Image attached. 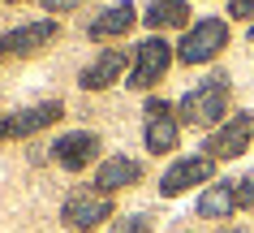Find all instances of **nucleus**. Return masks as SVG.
Wrapping results in <instances>:
<instances>
[{
	"instance_id": "f257e3e1",
	"label": "nucleus",
	"mask_w": 254,
	"mask_h": 233,
	"mask_svg": "<svg viewBox=\"0 0 254 233\" xmlns=\"http://www.w3.org/2000/svg\"><path fill=\"white\" fill-rule=\"evenodd\" d=\"M228 112V74H211V78H202L194 91L181 95L177 104V117L186 125H215V117H224Z\"/></svg>"
},
{
	"instance_id": "f03ea898",
	"label": "nucleus",
	"mask_w": 254,
	"mask_h": 233,
	"mask_svg": "<svg viewBox=\"0 0 254 233\" xmlns=\"http://www.w3.org/2000/svg\"><path fill=\"white\" fill-rule=\"evenodd\" d=\"M224 48H228V22L202 17V22H194V26L181 35L177 56H181V65H207V61H215Z\"/></svg>"
},
{
	"instance_id": "7ed1b4c3",
	"label": "nucleus",
	"mask_w": 254,
	"mask_h": 233,
	"mask_svg": "<svg viewBox=\"0 0 254 233\" xmlns=\"http://www.w3.org/2000/svg\"><path fill=\"white\" fill-rule=\"evenodd\" d=\"M112 216V194L95 190V186H78V190L65 194V203H61V220H65V229H78V233H91L95 225H104Z\"/></svg>"
},
{
	"instance_id": "20e7f679",
	"label": "nucleus",
	"mask_w": 254,
	"mask_h": 233,
	"mask_svg": "<svg viewBox=\"0 0 254 233\" xmlns=\"http://www.w3.org/2000/svg\"><path fill=\"white\" fill-rule=\"evenodd\" d=\"M177 48L168 39H160V35H151V39L138 43L134 52V65H129V78H125V86H134V91H147V86H155L168 74V65H173Z\"/></svg>"
},
{
	"instance_id": "39448f33",
	"label": "nucleus",
	"mask_w": 254,
	"mask_h": 233,
	"mask_svg": "<svg viewBox=\"0 0 254 233\" xmlns=\"http://www.w3.org/2000/svg\"><path fill=\"white\" fill-rule=\"evenodd\" d=\"M250 143H254V117L250 112H237V117H224V121L207 134L202 151H207L211 160H237V155L250 151Z\"/></svg>"
},
{
	"instance_id": "423d86ee",
	"label": "nucleus",
	"mask_w": 254,
	"mask_h": 233,
	"mask_svg": "<svg viewBox=\"0 0 254 233\" xmlns=\"http://www.w3.org/2000/svg\"><path fill=\"white\" fill-rule=\"evenodd\" d=\"M211 177H215V160H211V155H186V160H177V164L164 168L160 194H164V199H177V194L194 190V186H207Z\"/></svg>"
},
{
	"instance_id": "0eeeda50",
	"label": "nucleus",
	"mask_w": 254,
	"mask_h": 233,
	"mask_svg": "<svg viewBox=\"0 0 254 233\" xmlns=\"http://www.w3.org/2000/svg\"><path fill=\"white\" fill-rule=\"evenodd\" d=\"M147 125H142V138H147V151L151 155H164V151L177 147V138H181V121L173 117V104H164V99H147Z\"/></svg>"
},
{
	"instance_id": "6e6552de",
	"label": "nucleus",
	"mask_w": 254,
	"mask_h": 233,
	"mask_svg": "<svg viewBox=\"0 0 254 233\" xmlns=\"http://www.w3.org/2000/svg\"><path fill=\"white\" fill-rule=\"evenodd\" d=\"M61 117H65V104L61 99L30 104V108L13 112V117H0V143L4 138H30V134H39V130H48L52 121H61Z\"/></svg>"
},
{
	"instance_id": "1a4fd4ad",
	"label": "nucleus",
	"mask_w": 254,
	"mask_h": 233,
	"mask_svg": "<svg viewBox=\"0 0 254 233\" xmlns=\"http://www.w3.org/2000/svg\"><path fill=\"white\" fill-rule=\"evenodd\" d=\"M52 39H56V22L52 17H43V22H22V26L0 35V61H9V56H30V52H39L43 43H52Z\"/></svg>"
},
{
	"instance_id": "9d476101",
	"label": "nucleus",
	"mask_w": 254,
	"mask_h": 233,
	"mask_svg": "<svg viewBox=\"0 0 254 233\" xmlns=\"http://www.w3.org/2000/svg\"><path fill=\"white\" fill-rule=\"evenodd\" d=\"M95 155H99V134H91V130H69V134H61L52 143V160L61 168H69V173L86 168Z\"/></svg>"
},
{
	"instance_id": "9b49d317",
	"label": "nucleus",
	"mask_w": 254,
	"mask_h": 233,
	"mask_svg": "<svg viewBox=\"0 0 254 233\" xmlns=\"http://www.w3.org/2000/svg\"><path fill=\"white\" fill-rule=\"evenodd\" d=\"M125 65H129V52H125V48H104V52L78 74V86L82 91H104V86H112L121 74H125Z\"/></svg>"
},
{
	"instance_id": "f8f14e48",
	"label": "nucleus",
	"mask_w": 254,
	"mask_h": 233,
	"mask_svg": "<svg viewBox=\"0 0 254 233\" xmlns=\"http://www.w3.org/2000/svg\"><path fill=\"white\" fill-rule=\"evenodd\" d=\"M138 181H142V160H134V155H112L95 168V190H104V194L129 190Z\"/></svg>"
},
{
	"instance_id": "ddd939ff",
	"label": "nucleus",
	"mask_w": 254,
	"mask_h": 233,
	"mask_svg": "<svg viewBox=\"0 0 254 233\" xmlns=\"http://www.w3.org/2000/svg\"><path fill=\"white\" fill-rule=\"evenodd\" d=\"M138 22V13H134V4L129 0H117L112 9H104V13L95 17L91 26H86V35H91L95 43H104V39H117V35H125V30Z\"/></svg>"
},
{
	"instance_id": "4468645a",
	"label": "nucleus",
	"mask_w": 254,
	"mask_h": 233,
	"mask_svg": "<svg viewBox=\"0 0 254 233\" xmlns=\"http://www.w3.org/2000/svg\"><path fill=\"white\" fill-rule=\"evenodd\" d=\"M237 186L233 181H215V186H207V190L198 194V216L202 220H228L233 212H237Z\"/></svg>"
},
{
	"instance_id": "2eb2a0df",
	"label": "nucleus",
	"mask_w": 254,
	"mask_h": 233,
	"mask_svg": "<svg viewBox=\"0 0 254 233\" xmlns=\"http://www.w3.org/2000/svg\"><path fill=\"white\" fill-rule=\"evenodd\" d=\"M142 17H147L151 30H173V26H186L190 4H186V0H151Z\"/></svg>"
},
{
	"instance_id": "dca6fc26",
	"label": "nucleus",
	"mask_w": 254,
	"mask_h": 233,
	"mask_svg": "<svg viewBox=\"0 0 254 233\" xmlns=\"http://www.w3.org/2000/svg\"><path fill=\"white\" fill-rule=\"evenodd\" d=\"M151 225H155V216H151V212H134V216L112 220V233H151Z\"/></svg>"
},
{
	"instance_id": "f3484780",
	"label": "nucleus",
	"mask_w": 254,
	"mask_h": 233,
	"mask_svg": "<svg viewBox=\"0 0 254 233\" xmlns=\"http://www.w3.org/2000/svg\"><path fill=\"white\" fill-rule=\"evenodd\" d=\"M228 17H237V22H250V26H254V0H228Z\"/></svg>"
},
{
	"instance_id": "a211bd4d",
	"label": "nucleus",
	"mask_w": 254,
	"mask_h": 233,
	"mask_svg": "<svg viewBox=\"0 0 254 233\" xmlns=\"http://www.w3.org/2000/svg\"><path fill=\"white\" fill-rule=\"evenodd\" d=\"M237 199H241V207H254V173H246L237 181Z\"/></svg>"
},
{
	"instance_id": "6ab92c4d",
	"label": "nucleus",
	"mask_w": 254,
	"mask_h": 233,
	"mask_svg": "<svg viewBox=\"0 0 254 233\" xmlns=\"http://www.w3.org/2000/svg\"><path fill=\"white\" fill-rule=\"evenodd\" d=\"M82 0H43V13H69V9H78Z\"/></svg>"
},
{
	"instance_id": "aec40b11",
	"label": "nucleus",
	"mask_w": 254,
	"mask_h": 233,
	"mask_svg": "<svg viewBox=\"0 0 254 233\" xmlns=\"http://www.w3.org/2000/svg\"><path fill=\"white\" fill-rule=\"evenodd\" d=\"M250 39H254V26H250Z\"/></svg>"
},
{
	"instance_id": "412c9836",
	"label": "nucleus",
	"mask_w": 254,
	"mask_h": 233,
	"mask_svg": "<svg viewBox=\"0 0 254 233\" xmlns=\"http://www.w3.org/2000/svg\"><path fill=\"white\" fill-rule=\"evenodd\" d=\"M228 233H241V229H228Z\"/></svg>"
},
{
	"instance_id": "4be33fe9",
	"label": "nucleus",
	"mask_w": 254,
	"mask_h": 233,
	"mask_svg": "<svg viewBox=\"0 0 254 233\" xmlns=\"http://www.w3.org/2000/svg\"><path fill=\"white\" fill-rule=\"evenodd\" d=\"M9 4H17V0H9Z\"/></svg>"
}]
</instances>
